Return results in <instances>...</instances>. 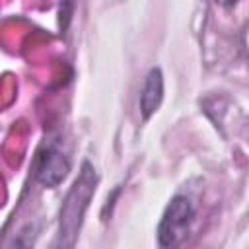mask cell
<instances>
[{
	"label": "cell",
	"instance_id": "obj_1",
	"mask_svg": "<svg viewBox=\"0 0 249 249\" xmlns=\"http://www.w3.org/2000/svg\"><path fill=\"white\" fill-rule=\"evenodd\" d=\"M97 185V173L89 161H84L82 171L74 185L70 187L62 206H60V218H58V245L72 247L76 241V235L80 231L84 214L89 206V200L95 193Z\"/></svg>",
	"mask_w": 249,
	"mask_h": 249
},
{
	"label": "cell",
	"instance_id": "obj_2",
	"mask_svg": "<svg viewBox=\"0 0 249 249\" xmlns=\"http://www.w3.org/2000/svg\"><path fill=\"white\" fill-rule=\"evenodd\" d=\"M195 218V206L191 198L183 195H175L167 208L163 210V216L158 224V243L160 247H175L181 243V239L187 235L189 226Z\"/></svg>",
	"mask_w": 249,
	"mask_h": 249
},
{
	"label": "cell",
	"instance_id": "obj_3",
	"mask_svg": "<svg viewBox=\"0 0 249 249\" xmlns=\"http://www.w3.org/2000/svg\"><path fill=\"white\" fill-rule=\"evenodd\" d=\"M68 171H70V161L56 146H43L37 152L33 161V175L43 187L49 189L58 187L68 175Z\"/></svg>",
	"mask_w": 249,
	"mask_h": 249
},
{
	"label": "cell",
	"instance_id": "obj_4",
	"mask_svg": "<svg viewBox=\"0 0 249 249\" xmlns=\"http://www.w3.org/2000/svg\"><path fill=\"white\" fill-rule=\"evenodd\" d=\"M161 99H163V74L160 68H150L146 78H144V84H142V89H140V115L142 119H150L158 107L161 105Z\"/></svg>",
	"mask_w": 249,
	"mask_h": 249
},
{
	"label": "cell",
	"instance_id": "obj_5",
	"mask_svg": "<svg viewBox=\"0 0 249 249\" xmlns=\"http://www.w3.org/2000/svg\"><path fill=\"white\" fill-rule=\"evenodd\" d=\"M239 0H216V4H220V6H224V8H231V6H235Z\"/></svg>",
	"mask_w": 249,
	"mask_h": 249
}]
</instances>
